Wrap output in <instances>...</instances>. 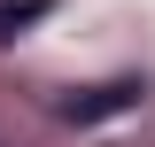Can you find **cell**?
<instances>
[{
    "mask_svg": "<svg viewBox=\"0 0 155 147\" xmlns=\"http://www.w3.org/2000/svg\"><path fill=\"white\" fill-rule=\"evenodd\" d=\"M140 101V85H93V93H78L70 101V116L78 124H93V116H116V109H132Z\"/></svg>",
    "mask_w": 155,
    "mask_h": 147,
    "instance_id": "1",
    "label": "cell"
}]
</instances>
